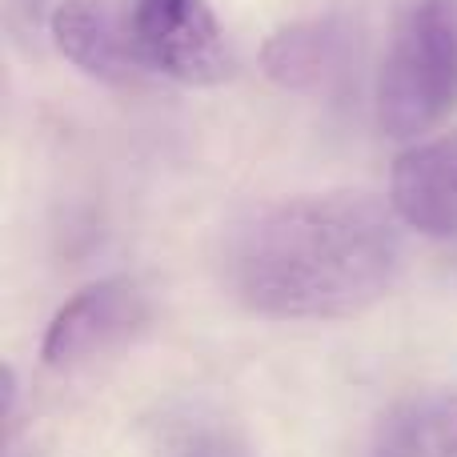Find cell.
Segmentation results:
<instances>
[{
    "label": "cell",
    "instance_id": "4",
    "mask_svg": "<svg viewBox=\"0 0 457 457\" xmlns=\"http://www.w3.org/2000/svg\"><path fill=\"white\" fill-rule=\"evenodd\" d=\"M149 297L129 277H109L88 289H80L72 301H64L61 313L48 321L40 357L48 370H72L93 357L117 349L133 333L149 325Z\"/></svg>",
    "mask_w": 457,
    "mask_h": 457
},
{
    "label": "cell",
    "instance_id": "9",
    "mask_svg": "<svg viewBox=\"0 0 457 457\" xmlns=\"http://www.w3.org/2000/svg\"><path fill=\"white\" fill-rule=\"evenodd\" d=\"M181 457H253V453L233 429H201V434L189 437Z\"/></svg>",
    "mask_w": 457,
    "mask_h": 457
},
{
    "label": "cell",
    "instance_id": "5",
    "mask_svg": "<svg viewBox=\"0 0 457 457\" xmlns=\"http://www.w3.org/2000/svg\"><path fill=\"white\" fill-rule=\"evenodd\" d=\"M389 205L402 225L437 241L457 237V133L413 145L389 177Z\"/></svg>",
    "mask_w": 457,
    "mask_h": 457
},
{
    "label": "cell",
    "instance_id": "6",
    "mask_svg": "<svg viewBox=\"0 0 457 457\" xmlns=\"http://www.w3.org/2000/svg\"><path fill=\"white\" fill-rule=\"evenodd\" d=\"M53 37L80 72L109 85H125L141 64L129 24H120L104 0H64L53 12Z\"/></svg>",
    "mask_w": 457,
    "mask_h": 457
},
{
    "label": "cell",
    "instance_id": "3",
    "mask_svg": "<svg viewBox=\"0 0 457 457\" xmlns=\"http://www.w3.org/2000/svg\"><path fill=\"white\" fill-rule=\"evenodd\" d=\"M129 37L141 64L181 85H221L233 72V48L205 0H133Z\"/></svg>",
    "mask_w": 457,
    "mask_h": 457
},
{
    "label": "cell",
    "instance_id": "7",
    "mask_svg": "<svg viewBox=\"0 0 457 457\" xmlns=\"http://www.w3.org/2000/svg\"><path fill=\"white\" fill-rule=\"evenodd\" d=\"M349 56V29L341 16H317V21H301L289 29L273 32L261 53L265 72L281 88L293 93H317L329 80L345 72Z\"/></svg>",
    "mask_w": 457,
    "mask_h": 457
},
{
    "label": "cell",
    "instance_id": "1",
    "mask_svg": "<svg viewBox=\"0 0 457 457\" xmlns=\"http://www.w3.org/2000/svg\"><path fill=\"white\" fill-rule=\"evenodd\" d=\"M402 217L370 193H309L257 209L228 241V289L269 321L365 313L402 273Z\"/></svg>",
    "mask_w": 457,
    "mask_h": 457
},
{
    "label": "cell",
    "instance_id": "2",
    "mask_svg": "<svg viewBox=\"0 0 457 457\" xmlns=\"http://www.w3.org/2000/svg\"><path fill=\"white\" fill-rule=\"evenodd\" d=\"M457 104V0H413L389 40L378 80V125L413 141Z\"/></svg>",
    "mask_w": 457,
    "mask_h": 457
},
{
    "label": "cell",
    "instance_id": "8",
    "mask_svg": "<svg viewBox=\"0 0 457 457\" xmlns=\"http://www.w3.org/2000/svg\"><path fill=\"white\" fill-rule=\"evenodd\" d=\"M370 457H457V389L413 397L394 410Z\"/></svg>",
    "mask_w": 457,
    "mask_h": 457
}]
</instances>
